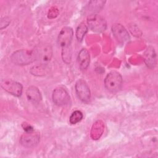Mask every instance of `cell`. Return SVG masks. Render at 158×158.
Returning a JSON list of instances; mask_svg holds the SVG:
<instances>
[{
  "label": "cell",
  "mask_w": 158,
  "mask_h": 158,
  "mask_svg": "<svg viewBox=\"0 0 158 158\" xmlns=\"http://www.w3.org/2000/svg\"><path fill=\"white\" fill-rule=\"evenodd\" d=\"M73 35V31L72 28L69 27H65L60 31L57 38L58 44L62 48V59L67 64L70 63L71 60V52L69 47Z\"/></svg>",
  "instance_id": "6da1fadb"
},
{
  "label": "cell",
  "mask_w": 158,
  "mask_h": 158,
  "mask_svg": "<svg viewBox=\"0 0 158 158\" xmlns=\"http://www.w3.org/2000/svg\"><path fill=\"white\" fill-rule=\"evenodd\" d=\"M11 61L19 65L30 64L37 60V56L35 51H30L28 49H20L15 51L10 56Z\"/></svg>",
  "instance_id": "7a4b0ae2"
},
{
  "label": "cell",
  "mask_w": 158,
  "mask_h": 158,
  "mask_svg": "<svg viewBox=\"0 0 158 158\" xmlns=\"http://www.w3.org/2000/svg\"><path fill=\"white\" fill-rule=\"evenodd\" d=\"M104 85L109 91L113 93L118 92L122 85V75L116 71L109 72L105 78Z\"/></svg>",
  "instance_id": "3957f363"
},
{
  "label": "cell",
  "mask_w": 158,
  "mask_h": 158,
  "mask_svg": "<svg viewBox=\"0 0 158 158\" xmlns=\"http://www.w3.org/2000/svg\"><path fill=\"white\" fill-rule=\"evenodd\" d=\"M87 23L89 28L93 31L101 33L104 31L107 27L106 20L98 14H91L88 17Z\"/></svg>",
  "instance_id": "277c9868"
},
{
  "label": "cell",
  "mask_w": 158,
  "mask_h": 158,
  "mask_svg": "<svg viewBox=\"0 0 158 158\" xmlns=\"http://www.w3.org/2000/svg\"><path fill=\"white\" fill-rule=\"evenodd\" d=\"M1 87L9 94L19 97L22 93L23 87L21 83L11 79H2L1 81Z\"/></svg>",
  "instance_id": "5b68a950"
},
{
  "label": "cell",
  "mask_w": 158,
  "mask_h": 158,
  "mask_svg": "<svg viewBox=\"0 0 158 158\" xmlns=\"http://www.w3.org/2000/svg\"><path fill=\"white\" fill-rule=\"evenodd\" d=\"M40 140L39 133L33 131L31 132H25L20 138V144L27 148H33L36 146Z\"/></svg>",
  "instance_id": "8992f818"
},
{
  "label": "cell",
  "mask_w": 158,
  "mask_h": 158,
  "mask_svg": "<svg viewBox=\"0 0 158 158\" xmlns=\"http://www.w3.org/2000/svg\"><path fill=\"white\" fill-rule=\"evenodd\" d=\"M75 91L78 98L83 102L88 103L90 101L91 92L85 81L82 79L78 80L75 84Z\"/></svg>",
  "instance_id": "52a82bcc"
},
{
  "label": "cell",
  "mask_w": 158,
  "mask_h": 158,
  "mask_svg": "<svg viewBox=\"0 0 158 158\" xmlns=\"http://www.w3.org/2000/svg\"><path fill=\"white\" fill-rule=\"evenodd\" d=\"M52 98L54 103L59 106L68 104L70 100V96L67 90L61 87H58L54 89Z\"/></svg>",
  "instance_id": "ba28073f"
},
{
  "label": "cell",
  "mask_w": 158,
  "mask_h": 158,
  "mask_svg": "<svg viewBox=\"0 0 158 158\" xmlns=\"http://www.w3.org/2000/svg\"><path fill=\"white\" fill-rule=\"evenodd\" d=\"M112 31L117 41L121 44L127 43L130 41V36L127 30L119 23H115L112 27Z\"/></svg>",
  "instance_id": "9c48e42d"
},
{
  "label": "cell",
  "mask_w": 158,
  "mask_h": 158,
  "mask_svg": "<svg viewBox=\"0 0 158 158\" xmlns=\"http://www.w3.org/2000/svg\"><path fill=\"white\" fill-rule=\"evenodd\" d=\"M37 56V60H41L44 62H49L52 55V48L49 44H41L35 50Z\"/></svg>",
  "instance_id": "30bf717a"
},
{
  "label": "cell",
  "mask_w": 158,
  "mask_h": 158,
  "mask_svg": "<svg viewBox=\"0 0 158 158\" xmlns=\"http://www.w3.org/2000/svg\"><path fill=\"white\" fill-rule=\"evenodd\" d=\"M90 57L87 49L83 48L80 50L78 55V64L80 69L82 70H86L89 66Z\"/></svg>",
  "instance_id": "8fae6325"
},
{
  "label": "cell",
  "mask_w": 158,
  "mask_h": 158,
  "mask_svg": "<svg viewBox=\"0 0 158 158\" xmlns=\"http://www.w3.org/2000/svg\"><path fill=\"white\" fill-rule=\"evenodd\" d=\"M26 96L28 101L34 104H38L41 101V94L38 88L31 86L26 91Z\"/></svg>",
  "instance_id": "7c38bea8"
},
{
  "label": "cell",
  "mask_w": 158,
  "mask_h": 158,
  "mask_svg": "<svg viewBox=\"0 0 158 158\" xmlns=\"http://www.w3.org/2000/svg\"><path fill=\"white\" fill-rule=\"evenodd\" d=\"M104 128V123L101 120H97L95 122L91 130V138L94 140L99 139L103 133Z\"/></svg>",
  "instance_id": "4fadbf2b"
},
{
  "label": "cell",
  "mask_w": 158,
  "mask_h": 158,
  "mask_svg": "<svg viewBox=\"0 0 158 158\" xmlns=\"http://www.w3.org/2000/svg\"><path fill=\"white\" fill-rule=\"evenodd\" d=\"M87 31H88L87 26L84 23H80L77 27L76 30V37L77 40L78 41H81L85 35L87 33Z\"/></svg>",
  "instance_id": "5bb4252c"
},
{
  "label": "cell",
  "mask_w": 158,
  "mask_h": 158,
  "mask_svg": "<svg viewBox=\"0 0 158 158\" xmlns=\"http://www.w3.org/2000/svg\"><path fill=\"white\" fill-rule=\"evenodd\" d=\"M105 2V1H90L88 4V8L93 12H98L103 7Z\"/></svg>",
  "instance_id": "9a60e30c"
},
{
  "label": "cell",
  "mask_w": 158,
  "mask_h": 158,
  "mask_svg": "<svg viewBox=\"0 0 158 158\" xmlns=\"http://www.w3.org/2000/svg\"><path fill=\"white\" fill-rule=\"evenodd\" d=\"M83 117V115L81 111L75 110L74 112H72V114L70 117V118H69L70 123L73 125L76 124L82 120Z\"/></svg>",
  "instance_id": "2e32d148"
},
{
  "label": "cell",
  "mask_w": 158,
  "mask_h": 158,
  "mask_svg": "<svg viewBox=\"0 0 158 158\" xmlns=\"http://www.w3.org/2000/svg\"><path fill=\"white\" fill-rule=\"evenodd\" d=\"M156 57H155V54L154 52V50L152 49L151 50H148L147 51V54H146L145 57V62L146 63V65L151 67V65L153 67V65H154V61H155Z\"/></svg>",
  "instance_id": "e0dca14e"
},
{
  "label": "cell",
  "mask_w": 158,
  "mask_h": 158,
  "mask_svg": "<svg viewBox=\"0 0 158 158\" xmlns=\"http://www.w3.org/2000/svg\"><path fill=\"white\" fill-rule=\"evenodd\" d=\"M45 66L44 65H36L31 68L30 72L34 75H41L45 73Z\"/></svg>",
  "instance_id": "ac0fdd59"
},
{
  "label": "cell",
  "mask_w": 158,
  "mask_h": 158,
  "mask_svg": "<svg viewBox=\"0 0 158 158\" xmlns=\"http://www.w3.org/2000/svg\"><path fill=\"white\" fill-rule=\"evenodd\" d=\"M59 14L58 9L56 7H52L49 9L48 14V17L49 19H54L56 18Z\"/></svg>",
  "instance_id": "d6986e66"
},
{
  "label": "cell",
  "mask_w": 158,
  "mask_h": 158,
  "mask_svg": "<svg viewBox=\"0 0 158 158\" xmlns=\"http://www.w3.org/2000/svg\"><path fill=\"white\" fill-rule=\"evenodd\" d=\"M22 126L25 132H31L34 130L33 128L30 125H28L27 123H24Z\"/></svg>",
  "instance_id": "ffe728a7"
}]
</instances>
